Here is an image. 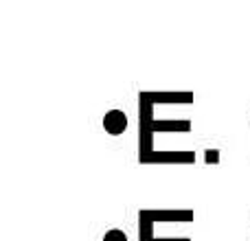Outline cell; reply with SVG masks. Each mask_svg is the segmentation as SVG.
Wrapping results in <instances>:
<instances>
[{
	"instance_id": "obj_8",
	"label": "cell",
	"mask_w": 250,
	"mask_h": 241,
	"mask_svg": "<svg viewBox=\"0 0 250 241\" xmlns=\"http://www.w3.org/2000/svg\"><path fill=\"white\" fill-rule=\"evenodd\" d=\"M104 241H127V235L119 228H110L108 233L104 235Z\"/></svg>"
},
{
	"instance_id": "obj_4",
	"label": "cell",
	"mask_w": 250,
	"mask_h": 241,
	"mask_svg": "<svg viewBox=\"0 0 250 241\" xmlns=\"http://www.w3.org/2000/svg\"><path fill=\"white\" fill-rule=\"evenodd\" d=\"M191 129H193V123L189 119H176V120L160 119L149 125V132L154 136L156 134H189Z\"/></svg>"
},
{
	"instance_id": "obj_5",
	"label": "cell",
	"mask_w": 250,
	"mask_h": 241,
	"mask_svg": "<svg viewBox=\"0 0 250 241\" xmlns=\"http://www.w3.org/2000/svg\"><path fill=\"white\" fill-rule=\"evenodd\" d=\"M104 129L110 136H121L127 129V114L123 110H108L104 114Z\"/></svg>"
},
{
	"instance_id": "obj_1",
	"label": "cell",
	"mask_w": 250,
	"mask_h": 241,
	"mask_svg": "<svg viewBox=\"0 0 250 241\" xmlns=\"http://www.w3.org/2000/svg\"><path fill=\"white\" fill-rule=\"evenodd\" d=\"M138 220L151 224H191L195 221V213L191 208H141Z\"/></svg>"
},
{
	"instance_id": "obj_2",
	"label": "cell",
	"mask_w": 250,
	"mask_h": 241,
	"mask_svg": "<svg viewBox=\"0 0 250 241\" xmlns=\"http://www.w3.org/2000/svg\"><path fill=\"white\" fill-rule=\"evenodd\" d=\"M138 99L149 101L151 105H193L195 95L189 90H143Z\"/></svg>"
},
{
	"instance_id": "obj_7",
	"label": "cell",
	"mask_w": 250,
	"mask_h": 241,
	"mask_svg": "<svg viewBox=\"0 0 250 241\" xmlns=\"http://www.w3.org/2000/svg\"><path fill=\"white\" fill-rule=\"evenodd\" d=\"M220 149H215V147L204 149V164H220Z\"/></svg>"
},
{
	"instance_id": "obj_3",
	"label": "cell",
	"mask_w": 250,
	"mask_h": 241,
	"mask_svg": "<svg viewBox=\"0 0 250 241\" xmlns=\"http://www.w3.org/2000/svg\"><path fill=\"white\" fill-rule=\"evenodd\" d=\"M195 151H149V154H138L141 164H195Z\"/></svg>"
},
{
	"instance_id": "obj_6",
	"label": "cell",
	"mask_w": 250,
	"mask_h": 241,
	"mask_svg": "<svg viewBox=\"0 0 250 241\" xmlns=\"http://www.w3.org/2000/svg\"><path fill=\"white\" fill-rule=\"evenodd\" d=\"M154 226L147 220H138V241H191L189 237H158L154 233Z\"/></svg>"
}]
</instances>
